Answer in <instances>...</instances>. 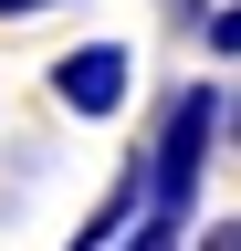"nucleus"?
Returning <instances> with one entry per match:
<instances>
[{"label": "nucleus", "instance_id": "nucleus-4", "mask_svg": "<svg viewBox=\"0 0 241 251\" xmlns=\"http://www.w3.org/2000/svg\"><path fill=\"white\" fill-rule=\"evenodd\" d=\"M199 251H241V220H210V230H199Z\"/></svg>", "mask_w": 241, "mask_h": 251}, {"label": "nucleus", "instance_id": "nucleus-2", "mask_svg": "<svg viewBox=\"0 0 241 251\" xmlns=\"http://www.w3.org/2000/svg\"><path fill=\"white\" fill-rule=\"evenodd\" d=\"M53 94H63L74 115H115V105H126V52H115V42L63 52V63H53Z\"/></svg>", "mask_w": 241, "mask_h": 251}, {"label": "nucleus", "instance_id": "nucleus-5", "mask_svg": "<svg viewBox=\"0 0 241 251\" xmlns=\"http://www.w3.org/2000/svg\"><path fill=\"white\" fill-rule=\"evenodd\" d=\"M21 11H53V0H0V21H21Z\"/></svg>", "mask_w": 241, "mask_h": 251}, {"label": "nucleus", "instance_id": "nucleus-6", "mask_svg": "<svg viewBox=\"0 0 241 251\" xmlns=\"http://www.w3.org/2000/svg\"><path fill=\"white\" fill-rule=\"evenodd\" d=\"M231 147H241V105H231Z\"/></svg>", "mask_w": 241, "mask_h": 251}, {"label": "nucleus", "instance_id": "nucleus-1", "mask_svg": "<svg viewBox=\"0 0 241 251\" xmlns=\"http://www.w3.org/2000/svg\"><path fill=\"white\" fill-rule=\"evenodd\" d=\"M210 126H220V94H178L168 105V136H158V157H147V188H158V209L147 220H178L189 209V188H199V157H210Z\"/></svg>", "mask_w": 241, "mask_h": 251}, {"label": "nucleus", "instance_id": "nucleus-3", "mask_svg": "<svg viewBox=\"0 0 241 251\" xmlns=\"http://www.w3.org/2000/svg\"><path fill=\"white\" fill-rule=\"evenodd\" d=\"M210 52H241V0H231V11H210Z\"/></svg>", "mask_w": 241, "mask_h": 251}]
</instances>
